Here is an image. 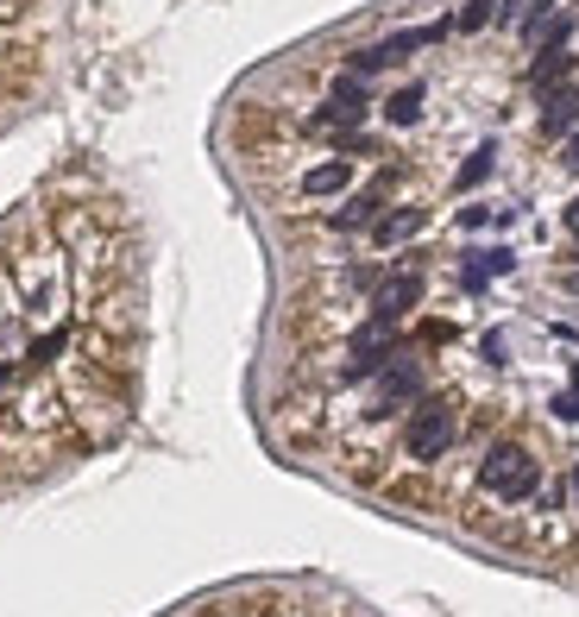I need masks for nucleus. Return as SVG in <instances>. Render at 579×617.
I'll use <instances>...</instances> for the list:
<instances>
[{"mask_svg":"<svg viewBox=\"0 0 579 617\" xmlns=\"http://www.w3.org/2000/svg\"><path fill=\"white\" fill-rule=\"evenodd\" d=\"M485 177H491V145L466 158V164H460V177H453V183H460V189H473V183H485Z\"/></svg>","mask_w":579,"mask_h":617,"instance_id":"8","label":"nucleus"},{"mask_svg":"<svg viewBox=\"0 0 579 617\" xmlns=\"http://www.w3.org/2000/svg\"><path fill=\"white\" fill-rule=\"evenodd\" d=\"M560 171H574L579 177V132H567V145H560Z\"/></svg>","mask_w":579,"mask_h":617,"instance_id":"9","label":"nucleus"},{"mask_svg":"<svg viewBox=\"0 0 579 617\" xmlns=\"http://www.w3.org/2000/svg\"><path fill=\"white\" fill-rule=\"evenodd\" d=\"M422 228H428V208L403 202V208H391V214H378L372 221V246L378 253H391V246H403V240H416Z\"/></svg>","mask_w":579,"mask_h":617,"instance_id":"2","label":"nucleus"},{"mask_svg":"<svg viewBox=\"0 0 579 617\" xmlns=\"http://www.w3.org/2000/svg\"><path fill=\"white\" fill-rule=\"evenodd\" d=\"M567 258H579V228H574V246H567Z\"/></svg>","mask_w":579,"mask_h":617,"instance_id":"11","label":"nucleus"},{"mask_svg":"<svg viewBox=\"0 0 579 617\" xmlns=\"http://www.w3.org/2000/svg\"><path fill=\"white\" fill-rule=\"evenodd\" d=\"M422 102H428V89L409 82V89H397V95L384 102V120H391V127H416V120H422Z\"/></svg>","mask_w":579,"mask_h":617,"instance_id":"6","label":"nucleus"},{"mask_svg":"<svg viewBox=\"0 0 579 617\" xmlns=\"http://www.w3.org/2000/svg\"><path fill=\"white\" fill-rule=\"evenodd\" d=\"M535 127H542V139H567V132H579V89H548Z\"/></svg>","mask_w":579,"mask_h":617,"instance_id":"4","label":"nucleus"},{"mask_svg":"<svg viewBox=\"0 0 579 617\" xmlns=\"http://www.w3.org/2000/svg\"><path fill=\"white\" fill-rule=\"evenodd\" d=\"M567 77H574V51H567V45H542V51H535V63L523 70V89L548 95L554 82H567Z\"/></svg>","mask_w":579,"mask_h":617,"instance_id":"3","label":"nucleus"},{"mask_svg":"<svg viewBox=\"0 0 579 617\" xmlns=\"http://www.w3.org/2000/svg\"><path fill=\"white\" fill-rule=\"evenodd\" d=\"M498 13H503V0H466V7L453 13V26H460V32H485Z\"/></svg>","mask_w":579,"mask_h":617,"instance_id":"7","label":"nucleus"},{"mask_svg":"<svg viewBox=\"0 0 579 617\" xmlns=\"http://www.w3.org/2000/svg\"><path fill=\"white\" fill-rule=\"evenodd\" d=\"M574 228H579V196L567 202V233H574Z\"/></svg>","mask_w":579,"mask_h":617,"instance_id":"10","label":"nucleus"},{"mask_svg":"<svg viewBox=\"0 0 579 617\" xmlns=\"http://www.w3.org/2000/svg\"><path fill=\"white\" fill-rule=\"evenodd\" d=\"M352 183V158H327V164H315V171H302V196H334V189H347Z\"/></svg>","mask_w":579,"mask_h":617,"instance_id":"5","label":"nucleus"},{"mask_svg":"<svg viewBox=\"0 0 579 617\" xmlns=\"http://www.w3.org/2000/svg\"><path fill=\"white\" fill-rule=\"evenodd\" d=\"M422 296H428L422 265H409V271H391V278L372 290V308H366V322H372V328H403V322L422 308Z\"/></svg>","mask_w":579,"mask_h":617,"instance_id":"1","label":"nucleus"}]
</instances>
